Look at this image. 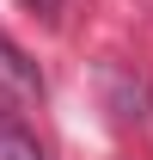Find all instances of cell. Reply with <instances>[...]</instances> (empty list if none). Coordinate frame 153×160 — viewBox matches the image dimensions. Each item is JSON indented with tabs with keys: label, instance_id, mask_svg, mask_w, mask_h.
<instances>
[{
	"label": "cell",
	"instance_id": "obj_1",
	"mask_svg": "<svg viewBox=\"0 0 153 160\" xmlns=\"http://www.w3.org/2000/svg\"><path fill=\"white\" fill-rule=\"evenodd\" d=\"M0 160H43L37 136H31V129H25L12 111H0Z\"/></svg>",
	"mask_w": 153,
	"mask_h": 160
},
{
	"label": "cell",
	"instance_id": "obj_2",
	"mask_svg": "<svg viewBox=\"0 0 153 160\" xmlns=\"http://www.w3.org/2000/svg\"><path fill=\"white\" fill-rule=\"evenodd\" d=\"M0 80H6L12 92H37V68H31V62H25L6 37H0Z\"/></svg>",
	"mask_w": 153,
	"mask_h": 160
}]
</instances>
